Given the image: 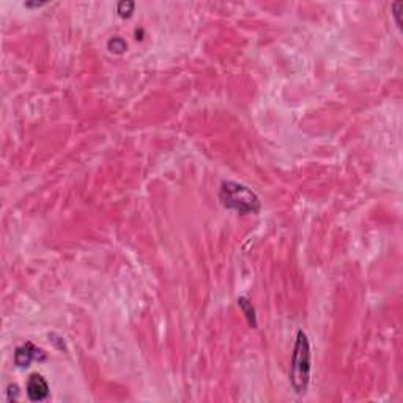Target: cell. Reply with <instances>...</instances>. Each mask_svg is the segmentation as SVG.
Listing matches in <instances>:
<instances>
[{
  "label": "cell",
  "mask_w": 403,
  "mask_h": 403,
  "mask_svg": "<svg viewBox=\"0 0 403 403\" xmlns=\"http://www.w3.org/2000/svg\"><path fill=\"white\" fill-rule=\"evenodd\" d=\"M109 49L112 52H117V54H122L125 49H126V43L120 38V36H115L109 41Z\"/></svg>",
  "instance_id": "7"
},
{
  "label": "cell",
  "mask_w": 403,
  "mask_h": 403,
  "mask_svg": "<svg viewBox=\"0 0 403 403\" xmlns=\"http://www.w3.org/2000/svg\"><path fill=\"white\" fill-rule=\"evenodd\" d=\"M238 306L241 307L243 313L246 315V318H248L249 325H251L252 328H255V326H257V318H255V309H254V306H252V302H251L248 298L241 296V298H238Z\"/></svg>",
  "instance_id": "5"
},
{
  "label": "cell",
  "mask_w": 403,
  "mask_h": 403,
  "mask_svg": "<svg viewBox=\"0 0 403 403\" xmlns=\"http://www.w3.org/2000/svg\"><path fill=\"white\" fill-rule=\"evenodd\" d=\"M310 381V345L306 333L298 331L292 364H290V383L296 394L304 395Z\"/></svg>",
  "instance_id": "1"
},
{
  "label": "cell",
  "mask_w": 403,
  "mask_h": 403,
  "mask_svg": "<svg viewBox=\"0 0 403 403\" xmlns=\"http://www.w3.org/2000/svg\"><path fill=\"white\" fill-rule=\"evenodd\" d=\"M401 10H403V2H401V0H398V2H395L392 5V14H394V18H395L398 27H401Z\"/></svg>",
  "instance_id": "8"
},
{
  "label": "cell",
  "mask_w": 403,
  "mask_h": 403,
  "mask_svg": "<svg viewBox=\"0 0 403 403\" xmlns=\"http://www.w3.org/2000/svg\"><path fill=\"white\" fill-rule=\"evenodd\" d=\"M41 5H45V4H25V7H41Z\"/></svg>",
  "instance_id": "9"
},
{
  "label": "cell",
  "mask_w": 403,
  "mask_h": 403,
  "mask_svg": "<svg viewBox=\"0 0 403 403\" xmlns=\"http://www.w3.org/2000/svg\"><path fill=\"white\" fill-rule=\"evenodd\" d=\"M134 2H131V0H126V2H120L117 5V11L122 18H128V16H131V13L134 11Z\"/></svg>",
  "instance_id": "6"
},
{
  "label": "cell",
  "mask_w": 403,
  "mask_h": 403,
  "mask_svg": "<svg viewBox=\"0 0 403 403\" xmlns=\"http://www.w3.org/2000/svg\"><path fill=\"white\" fill-rule=\"evenodd\" d=\"M45 359H46V353L39 350L38 347H35L30 342L21 345V347H18L16 351H14V362H16L18 367H28L33 361H45Z\"/></svg>",
  "instance_id": "3"
},
{
  "label": "cell",
  "mask_w": 403,
  "mask_h": 403,
  "mask_svg": "<svg viewBox=\"0 0 403 403\" xmlns=\"http://www.w3.org/2000/svg\"><path fill=\"white\" fill-rule=\"evenodd\" d=\"M219 198L225 208L233 210L239 214H255L260 211V200H258L257 194L252 192L248 186L235 181L222 183Z\"/></svg>",
  "instance_id": "2"
},
{
  "label": "cell",
  "mask_w": 403,
  "mask_h": 403,
  "mask_svg": "<svg viewBox=\"0 0 403 403\" xmlns=\"http://www.w3.org/2000/svg\"><path fill=\"white\" fill-rule=\"evenodd\" d=\"M27 397L32 401H43L49 397V384L39 373H33L27 381Z\"/></svg>",
  "instance_id": "4"
}]
</instances>
